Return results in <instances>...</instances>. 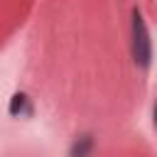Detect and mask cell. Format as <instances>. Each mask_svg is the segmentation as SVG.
I'll list each match as a JSON object with an SVG mask.
<instances>
[{
  "mask_svg": "<svg viewBox=\"0 0 157 157\" xmlns=\"http://www.w3.org/2000/svg\"><path fill=\"white\" fill-rule=\"evenodd\" d=\"M150 54H152V49H150L147 29H145L140 15H135V17H132V56H135V61L145 69V66L150 64Z\"/></svg>",
  "mask_w": 157,
  "mask_h": 157,
  "instance_id": "1",
  "label": "cell"
},
{
  "mask_svg": "<svg viewBox=\"0 0 157 157\" xmlns=\"http://www.w3.org/2000/svg\"><path fill=\"white\" fill-rule=\"evenodd\" d=\"M10 113L12 115H22V113H29V105H27V98L22 93L12 96V103H10Z\"/></svg>",
  "mask_w": 157,
  "mask_h": 157,
  "instance_id": "2",
  "label": "cell"
},
{
  "mask_svg": "<svg viewBox=\"0 0 157 157\" xmlns=\"http://www.w3.org/2000/svg\"><path fill=\"white\" fill-rule=\"evenodd\" d=\"M155 125H157V103H155Z\"/></svg>",
  "mask_w": 157,
  "mask_h": 157,
  "instance_id": "3",
  "label": "cell"
}]
</instances>
